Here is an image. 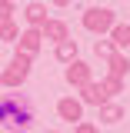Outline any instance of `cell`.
Masks as SVG:
<instances>
[{"label": "cell", "mask_w": 130, "mask_h": 133, "mask_svg": "<svg viewBox=\"0 0 130 133\" xmlns=\"http://www.w3.org/2000/svg\"><path fill=\"white\" fill-rule=\"evenodd\" d=\"M0 90H3V87H0Z\"/></svg>", "instance_id": "21"}, {"label": "cell", "mask_w": 130, "mask_h": 133, "mask_svg": "<svg viewBox=\"0 0 130 133\" xmlns=\"http://www.w3.org/2000/svg\"><path fill=\"white\" fill-rule=\"evenodd\" d=\"M57 116L64 123H80L83 120V103L77 97H60L57 100Z\"/></svg>", "instance_id": "5"}, {"label": "cell", "mask_w": 130, "mask_h": 133, "mask_svg": "<svg viewBox=\"0 0 130 133\" xmlns=\"http://www.w3.org/2000/svg\"><path fill=\"white\" fill-rule=\"evenodd\" d=\"M23 20H27V27L40 30V27L50 20V17H47V7H44V3H37V0H33V3H27V7H23Z\"/></svg>", "instance_id": "9"}, {"label": "cell", "mask_w": 130, "mask_h": 133, "mask_svg": "<svg viewBox=\"0 0 130 133\" xmlns=\"http://www.w3.org/2000/svg\"><path fill=\"white\" fill-rule=\"evenodd\" d=\"M50 3H53V7H67L70 0H50Z\"/></svg>", "instance_id": "19"}, {"label": "cell", "mask_w": 130, "mask_h": 133, "mask_svg": "<svg viewBox=\"0 0 130 133\" xmlns=\"http://www.w3.org/2000/svg\"><path fill=\"white\" fill-rule=\"evenodd\" d=\"M0 127L10 133H23L33 127V103L23 93H0Z\"/></svg>", "instance_id": "1"}, {"label": "cell", "mask_w": 130, "mask_h": 133, "mask_svg": "<svg viewBox=\"0 0 130 133\" xmlns=\"http://www.w3.org/2000/svg\"><path fill=\"white\" fill-rule=\"evenodd\" d=\"M97 113H100V123H120V120H123V107L107 100L103 107H97Z\"/></svg>", "instance_id": "13"}, {"label": "cell", "mask_w": 130, "mask_h": 133, "mask_svg": "<svg viewBox=\"0 0 130 133\" xmlns=\"http://www.w3.org/2000/svg\"><path fill=\"white\" fill-rule=\"evenodd\" d=\"M94 53H97L100 60H110V57L117 53V47L110 43V40H97V43H94Z\"/></svg>", "instance_id": "16"}, {"label": "cell", "mask_w": 130, "mask_h": 133, "mask_svg": "<svg viewBox=\"0 0 130 133\" xmlns=\"http://www.w3.org/2000/svg\"><path fill=\"white\" fill-rule=\"evenodd\" d=\"M14 14H17L14 0H0V23H7V20H14Z\"/></svg>", "instance_id": "17"}, {"label": "cell", "mask_w": 130, "mask_h": 133, "mask_svg": "<svg viewBox=\"0 0 130 133\" xmlns=\"http://www.w3.org/2000/svg\"><path fill=\"white\" fill-rule=\"evenodd\" d=\"M40 47H44V37H40V30H33V27L20 30V37H17V50H20V53L37 57V53H40Z\"/></svg>", "instance_id": "6"}, {"label": "cell", "mask_w": 130, "mask_h": 133, "mask_svg": "<svg viewBox=\"0 0 130 133\" xmlns=\"http://www.w3.org/2000/svg\"><path fill=\"white\" fill-rule=\"evenodd\" d=\"M40 37L50 40V43H64V40H70V27H67L64 20H53V17H50L47 23L40 27Z\"/></svg>", "instance_id": "7"}, {"label": "cell", "mask_w": 130, "mask_h": 133, "mask_svg": "<svg viewBox=\"0 0 130 133\" xmlns=\"http://www.w3.org/2000/svg\"><path fill=\"white\" fill-rule=\"evenodd\" d=\"M17 37H20V27H17L14 20L0 23V40H3V43H17Z\"/></svg>", "instance_id": "15"}, {"label": "cell", "mask_w": 130, "mask_h": 133, "mask_svg": "<svg viewBox=\"0 0 130 133\" xmlns=\"http://www.w3.org/2000/svg\"><path fill=\"white\" fill-rule=\"evenodd\" d=\"M110 43H114L120 53L130 50V20H127V23H120V20L114 23V30H110Z\"/></svg>", "instance_id": "10"}, {"label": "cell", "mask_w": 130, "mask_h": 133, "mask_svg": "<svg viewBox=\"0 0 130 133\" xmlns=\"http://www.w3.org/2000/svg\"><path fill=\"white\" fill-rule=\"evenodd\" d=\"M44 133H57V130H44Z\"/></svg>", "instance_id": "20"}, {"label": "cell", "mask_w": 130, "mask_h": 133, "mask_svg": "<svg viewBox=\"0 0 130 133\" xmlns=\"http://www.w3.org/2000/svg\"><path fill=\"white\" fill-rule=\"evenodd\" d=\"M53 53H57V60H60V63H73V60H77V53H80V47H77V40L70 37V40H64V43H57Z\"/></svg>", "instance_id": "12"}, {"label": "cell", "mask_w": 130, "mask_h": 133, "mask_svg": "<svg viewBox=\"0 0 130 133\" xmlns=\"http://www.w3.org/2000/svg\"><path fill=\"white\" fill-rule=\"evenodd\" d=\"M30 70H33V57H27V53L17 50L14 60L7 63V70L0 73V87H7V90H20V87L27 83V77H30Z\"/></svg>", "instance_id": "2"}, {"label": "cell", "mask_w": 130, "mask_h": 133, "mask_svg": "<svg viewBox=\"0 0 130 133\" xmlns=\"http://www.w3.org/2000/svg\"><path fill=\"white\" fill-rule=\"evenodd\" d=\"M100 90H103V97L110 100V97H117V93H123V80H117V77H103V80H100Z\"/></svg>", "instance_id": "14"}, {"label": "cell", "mask_w": 130, "mask_h": 133, "mask_svg": "<svg viewBox=\"0 0 130 133\" xmlns=\"http://www.w3.org/2000/svg\"><path fill=\"white\" fill-rule=\"evenodd\" d=\"M77 100H80L83 107H103V103H107V97H103V90H100L97 80H90L87 87H80V97Z\"/></svg>", "instance_id": "8"}, {"label": "cell", "mask_w": 130, "mask_h": 133, "mask_svg": "<svg viewBox=\"0 0 130 133\" xmlns=\"http://www.w3.org/2000/svg\"><path fill=\"white\" fill-rule=\"evenodd\" d=\"M64 80L73 87V90H80V87H87V83L94 80V70H90V63L87 60H73V63H67V70H64Z\"/></svg>", "instance_id": "4"}, {"label": "cell", "mask_w": 130, "mask_h": 133, "mask_svg": "<svg viewBox=\"0 0 130 133\" xmlns=\"http://www.w3.org/2000/svg\"><path fill=\"white\" fill-rule=\"evenodd\" d=\"M73 133H100V127L90 120H80V123H73Z\"/></svg>", "instance_id": "18"}, {"label": "cell", "mask_w": 130, "mask_h": 133, "mask_svg": "<svg viewBox=\"0 0 130 133\" xmlns=\"http://www.w3.org/2000/svg\"><path fill=\"white\" fill-rule=\"evenodd\" d=\"M107 66H110V70H107V77H117V80H123V77L130 73V60H127V53H120V50L107 60Z\"/></svg>", "instance_id": "11"}, {"label": "cell", "mask_w": 130, "mask_h": 133, "mask_svg": "<svg viewBox=\"0 0 130 133\" xmlns=\"http://www.w3.org/2000/svg\"><path fill=\"white\" fill-rule=\"evenodd\" d=\"M80 23H83V30H90V33H97V37H103V33L114 30L117 10H110V7H87V10H83V17H80Z\"/></svg>", "instance_id": "3"}]
</instances>
